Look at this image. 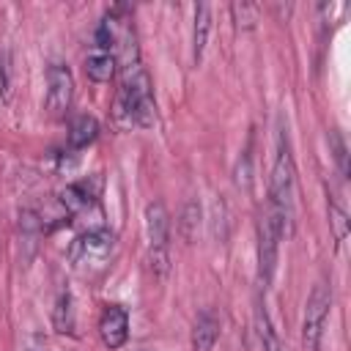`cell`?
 Segmentation results:
<instances>
[{
    "label": "cell",
    "instance_id": "cell-1",
    "mask_svg": "<svg viewBox=\"0 0 351 351\" xmlns=\"http://www.w3.org/2000/svg\"><path fill=\"white\" fill-rule=\"evenodd\" d=\"M112 121L121 129H132V126H154L156 121V104H154V93H151V80L145 74V69L132 66L123 71V82L121 90L115 96L112 104Z\"/></svg>",
    "mask_w": 351,
    "mask_h": 351
},
{
    "label": "cell",
    "instance_id": "cell-2",
    "mask_svg": "<svg viewBox=\"0 0 351 351\" xmlns=\"http://www.w3.org/2000/svg\"><path fill=\"white\" fill-rule=\"evenodd\" d=\"M274 167H271V184H269V206L280 214L285 236L291 233L293 222V154L288 143V132L277 129V148H274Z\"/></svg>",
    "mask_w": 351,
    "mask_h": 351
},
{
    "label": "cell",
    "instance_id": "cell-3",
    "mask_svg": "<svg viewBox=\"0 0 351 351\" xmlns=\"http://www.w3.org/2000/svg\"><path fill=\"white\" fill-rule=\"evenodd\" d=\"M145 236L151 271L165 280L170 271V214L162 200H151L145 206Z\"/></svg>",
    "mask_w": 351,
    "mask_h": 351
},
{
    "label": "cell",
    "instance_id": "cell-4",
    "mask_svg": "<svg viewBox=\"0 0 351 351\" xmlns=\"http://www.w3.org/2000/svg\"><path fill=\"white\" fill-rule=\"evenodd\" d=\"M285 236V228H282V219L280 214L269 206L261 219H258V282L261 288L266 291L271 277H274V266H277V247H280V239Z\"/></svg>",
    "mask_w": 351,
    "mask_h": 351
},
{
    "label": "cell",
    "instance_id": "cell-5",
    "mask_svg": "<svg viewBox=\"0 0 351 351\" xmlns=\"http://www.w3.org/2000/svg\"><path fill=\"white\" fill-rule=\"evenodd\" d=\"M115 250V236L107 228H93L80 233L71 244H69V261L74 266H104L107 258Z\"/></svg>",
    "mask_w": 351,
    "mask_h": 351
},
{
    "label": "cell",
    "instance_id": "cell-6",
    "mask_svg": "<svg viewBox=\"0 0 351 351\" xmlns=\"http://www.w3.org/2000/svg\"><path fill=\"white\" fill-rule=\"evenodd\" d=\"M329 307H332V288L326 282H315L307 296L304 318H302V343L307 351H318L324 324L329 318Z\"/></svg>",
    "mask_w": 351,
    "mask_h": 351
},
{
    "label": "cell",
    "instance_id": "cell-7",
    "mask_svg": "<svg viewBox=\"0 0 351 351\" xmlns=\"http://www.w3.org/2000/svg\"><path fill=\"white\" fill-rule=\"evenodd\" d=\"M74 101V77L66 63H49L47 66V96L44 107L52 118H63L71 110Z\"/></svg>",
    "mask_w": 351,
    "mask_h": 351
},
{
    "label": "cell",
    "instance_id": "cell-8",
    "mask_svg": "<svg viewBox=\"0 0 351 351\" xmlns=\"http://www.w3.org/2000/svg\"><path fill=\"white\" fill-rule=\"evenodd\" d=\"M99 337L112 351L129 340V313L121 304H104L99 315Z\"/></svg>",
    "mask_w": 351,
    "mask_h": 351
},
{
    "label": "cell",
    "instance_id": "cell-9",
    "mask_svg": "<svg viewBox=\"0 0 351 351\" xmlns=\"http://www.w3.org/2000/svg\"><path fill=\"white\" fill-rule=\"evenodd\" d=\"M208 33H211V5L208 3H197L195 5V19H192V63L197 66L203 60L206 44H208Z\"/></svg>",
    "mask_w": 351,
    "mask_h": 351
},
{
    "label": "cell",
    "instance_id": "cell-10",
    "mask_svg": "<svg viewBox=\"0 0 351 351\" xmlns=\"http://www.w3.org/2000/svg\"><path fill=\"white\" fill-rule=\"evenodd\" d=\"M219 337V318L211 310H203L192 326V351H211Z\"/></svg>",
    "mask_w": 351,
    "mask_h": 351
},
{
    "label": "cell",
    "instance_id": "cell-11",
    "mask_svg": "<svg viewBox=\"0 0 351 351\" xmlns=\"http://www.w3.org/2000/svg\"><path fill=\"white\" fill-rule=\"evenodd\" d=\"M118 71V60H115V52H107V49H93L88 58H85V74L93 80V82H110Z\"/></svg>",
    "mask_w": 351,
    "mask_h": 351
},
{
    "label": "cell",
    "instance_id": "cell-12",
    "mask_svg": "<svg viewBox=\"0 0 351 351\" xmlns=\"http://www.w3.org/2000/svg\"><path fill=\"white\" fill-rule=\"evenodd\" d=\"M96 137H99V121L93 115H77L71 121V126H69V148L71 151L88 148Z\"/></svg>",
    "mask_w": 351,
    "mask_h": 351
},
{
    "label": "cell",
    "instance_id": "cell-13",
    "mask_svg": "<svg viewBox=\"0 0 351 351\" xmlns=\"http://www.w3.org/2000/svg\"><path fill=\"white\" fill-rule=\"evenodd\" d=\"M52 324H55V329L60 335H71L74 332V299H71L69 285H60L58 288L55 310H52Z\"/></svg>",
    "mask_w": 351,
    "mask_h": 351
},
{
    "label": "cell",
    "instance_id": "cell-14",
    "mask_svg": "<svg viewBox=\"0 0 351 351\" xmlns=\"http://www.w3.org/2000/svg\"><path fill=\"white\" fill-rule=\"evenodd\" d=\"M200 217H203V211H200V203H197V200H186V203L181 206V214H178L176 228H178V233H181L184 241H192V239L197 236Z\"/></svg>",
    "mask_w": 351,
    "mask_h": 351
},
{
    "label": "cell",
    "instance_id": "cell-15",
    "mask_svg": "<svg viewBox=\"0 0 351 351\" xmlns=\"http://www.w3.org/2000/svg\"><path fill=\"white\" fill-rule=\"evenodd\" d=\"M255 326H258V337H261V346L263 351H282V343H280V335L277 329L271 326V318L263 307L255 310Z\"/></svg>",
    "mask_w": 351,
    "mask_h": 351
},
{
    "label": "cell",
    "instance_id": "cell-16",
    "mask_svg": "<svg viewBox=\"0 0 351 351\" xmlns=\"http://www.w3.org/2000/svg\"><path fill=\"white\" fill-rule=\"evenodd\" d=\"M329 225L335 230V241L337 244L346 241V236H348V214H346V208L335 197L329 200Z\"/></svg>",
    "mask_w": 351,
    "mask_h": 351
},
{
    "label": "cell",
    "instance_id": "cell-17",
    "mask_svg": "<svg viewBox=\"0 0 351 351\" xmlns=\"http://www.w3.org/2000/svg\"><path fill=\"white\" fill-rule=\"evenodd\" d=\"M329 148H332V156L337 162V170L343 178H348V148H346V140L340 134V129H332L329 132Z\"/></svg>",
    "mask_w": 351,
    "mask_h": 351
},
{
    "label": "cell",
    "instance_id": "cell-18",
    "mask_svg": "<svg viewBox=\"0 0 351 351\" xmlns=\"http://www.w3.org/2000/svg\"><path fill=\"white\" fill-rule=\"evenodd\" d=\"M230 14H233V22H236L239 30H252L255 22H258V8L250 5V3H233Z\"/></svg>",
    "mask_w": 351,
    "mask_h": 351
},
{
    "label": "cell",
    "instance_id": "cell-19",
    "mask_svg": "<svg viewBox=\"0 0 351 351\" xmlns=\"http://www.w3.org/2000/svg\"><path fill=\"white\" fill-rule=\"evenodd\" d=\"M233 181H236V186H241V189H250V186H252V154H250V143H247L244 154H241L239 162H236Z\"/></svg>",
    "mask_w": 351,
    "mask_h": 351
},
{
    "label": "cell",
    "instance_id": "cell-20",
    "mask_svg": "<svg viewBox=\"0 0 351 351\" xmlns=\"http://www.w3.org/2000/svg\"><path fill=\"white\" fill-rule=\"evenodd\" d=\"M27 351H47V348H41V346H36V343H30V346H27Z\"/></svg>",
    "mask_w": 351,
    "mask_h": 351
}]
</instances>
